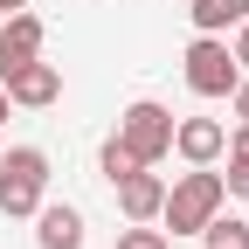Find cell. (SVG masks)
Segmentation results:
<instances>
[{
  "instance_id": "1",
  "label": "cell",
  "mask_w": 249,
  "mask_h": 249,
  "mask_svg": "<svg viewBox=\"0 0 249 249\" xmlns=\"http://www.w3.org/2000/svg\"><path fill=\"white\" fill-rule=\"evenodd\" d=\"M42 201H49V152L42 145H7L0 152V214L28 222Z\"/></svg>"
},
{
  "instance_id": "2",
  "label": "cell",
  "mask_w": 249,
  "mask_h": 249,
  "mask_svg": "<svg viewBox=\"0 0 249 249\" xmlns=\"http://www.w3.org/2000/svg\"><path fill=\"white\" fill-rule=\"evenodd\" d=\"M229 201V187H222V173L214 166H194V173H180L173 187H166V201H160V222L173 229V235H201L208 229V214Z\"/></svg>"
},
{
  "instance_id": "3",
  "label": "cell",
  "mask_w": 249,
  "mask_h": 249,
  "mask_svg": "<svg viewBox=\"0 0 249 249\" xmlns=\"http://www.w3.org/2000/svg\"><path fill=\"white\" fill-rule=\"evenodd\" d=\"M180 62H187V90H194V97H229L235 76H242V62H235L229 35H194Z\"/></svg>"
},
{
  "instance_id": "4",
  "label": "cell",
  "mask_w": 249,
  "mask_h": 249,
  "mask_svg": "<svg viewBox=\"0 0 249 249\" xmlns=\"http://www.w3.org/2000/svg\"><path fill=\"white\" fill-rule=\"evenodd\" d=\"M118 139L132 145L145 166H160L166 152H173V111H166V104H152V97L124 104V118H118Z\"/></svg>"
},
{
  "instance_id": "5",
  "label": "cell",
  "mask_w": 249,
  "mask_h": 249,
  "mask_svg": "<svg viewBox=\"0 0 249 249\" xmlns=\"http://www.w3.org/2000/svg\"><path fill=\"white\" fill-rule=\"evenodd\" d=\"M0 90H7V104H21V111H49V104L62 97V70L35 55V62H21V70L0 76Z\"/></svg>"
},
{
  "instance_id": "6",
  "label": "cell",
  "mask_w": 249,
  "mask_h": 249,
  "mask_svg": "<svg viewBox=\"0 0 249 249\" xmlns=\"http://www.w3.org/2000/svg\"><path fill=\"white\" fill-rule=\"evenodd\" d=\"M173 152L187 166H214L229 152V124L222 118H173Z\"/></svg>"
},
{
  "instance_id": "7",
  "label": "cell",
  "mask_w": 249,
  "mask_h": 249,
  "mask_svg": "<svg viewBox=\"0 0 249 249\" xmlns=\"http://www.w3.org/2000/svg\"><path fill=\"white\" fill-rule=\"evenodd\" d=\"M42 42H49V28H42V14H35V7L7 14V21H0V76L21 70V62H35V55H42Z\"/></svg>"
},
{
  "instance_id": "8",
  "label": "cell",
  "mask_w": 249,
  "mask_h": 249,
  "mask_svg": "<svg viewBox=\"0 0 249 249\" xmlns=\"http://www.w3.org/2000/svg\"><path fill=\"white\" fill-rule=\"evenodd\" d=\"M118 187V214L124 222H160V201H166V180L152 173V166H139V173H124V180H111Z\"/></svg>"
},
{
  "instance_id": "9",
  "label": "cell",
  "mask_w": 249,
  "mask_h": 249,
  "mask_svg": "<svg viewBox=\"0 0 249 249\" xmlns=\"http://www.w3.org/2000/svg\"><path fill=\"white\" fill-rule=\"evenodd\" d=\"M28 222H35V242L42 249H83V214L70 201H42Z\"/></svg>"
},
{
  "instance_id": "10",
  "label": "cell",
  "mask_w": 249,
  "mask_h": 249,
  "mask_svg": "<svg viewBox=\"0 0 249 249\" xmlns=\"http://www.w3.org/2000/svg\"><path fill=\"white\" fill-rule=\"evenodd\" d=\"M242 14H249V0H187V21H194V35H229Z\"/></svg>"
},
{
  "instance_id": "11",
  "label": "cell",
  "mask_w": 249,
  "mask_h": 249,
  "mask_svg": "<svg viewBox=\"0 0 249 249\" xmlns=\"http://www.w3.org/2000/svg\"><path fill=\"white\" fill-rule=\"evenodd\" d=\"M201 242H208V249H249V222L214 208V214H208V229H201Z\"/></svg>"
},
{
  "instance_id": "12",
  "label": "cell",
  "mask_w": 249,
  "mask_h": 249,
  "mask_svg": "<svg viewBox=\"0 0 249 249\" xmlns=\"http://www.w3.org/2000/svg\"><path fill=\"white\" fill-rule=\"evenodd\" d=\"M97 166H104V180H124V173H139L145 160H139V152H132V145L111 132V139H104V152H97Z\"/></svg>"
},
{
  "instance_id": "13",
  "label": "cell",
  "mask_w": 249,
  "mask_h": 249,
  "mask_svg": "<svg viewBox=\"0 0 249 249\" xmlns=\"http://www.w3.org/2000/svg\"><path fill=\"white\" fill-rule=\"evenodd\" d=\"M118 249H173V235L152 222H132V229H118Z\"/></svg>"
},
{
  "instance_id": "14",
  "label": "cell",
  "mask_w": 249,
  "mask_h": 249,
  "mask_svg": "<svg viewBox=\"0 0 249 249\" xmlns=\"http://www.w3.org/2000/svg\"><path fill=\"white\" fill-rule=\"evenodd\" d=\"M222 187L235 201H249V152H229V173H222Z\"/></svg>"
},
{
  "instance_id": "15",
  "label": "cell",
  "mask_w": 249,
  "mask_h": 249,
  "mask_svg": "<svg viewBox=\"0 0 249 249\" xmlns=\"http://www.w3.org/2000/svg\"><path fill=\"white\" fill-rule=\"evenodd\" d=\"M229 111H235V124H249V76H235V90H229Z\"/></svg>"
},
{
  "instance_id": "16",
  "label": "cell",
  "mask_w": 249,
  "mask_h": 249,
  "mask_svg": "<svg viewBox=\"0 0 249 249\" xmlns=\"http://www.w3.org/2000/svg\"><path fill=\"white\" fill-rule=\"evenodd\" d=\"M229 49H235V62H242V70H249V14L235 21V42H229Z\"/></svg>"
},
{
  "instance_id": "17",
  "label": "cell",
  "mask_w": 249,
  "mask_h": 249,
  "mask_svg": "<svg viewBox=\"0 0 249 249\" xmlns=\"http://www.w3.org/2000/svg\"><path fill=\"white\" fill-rule=\"evenodd\" d=\"M229 152H249V124H235V132H229Z\"/></svg>"
},
{
  "instance_id": "18",
  "label": "cell",
  "mask_w": 249,
  "mask_h": 249,
  "mask_svg": "<svg viewBox=\"0 0 249 249\" xmlns=\"http://www.w3.org/2000/svg\"><path fill=\"white\" fill-rule=\"evenodd\" d=\"M21 7H28V0H0V14H21Z\"/></svg>"
},
{
  "instance_id": "19",
  "label": "cell",
  "mask_w": 249,
  "mask_h": 249,
  "mask_svg": "<svg viewBox=\"0 0 249 249\" xmlns=\"http://www.w3.org/2000/svg\"><path fill=\"white\" fill-rule=\"evenodd\" d=\"M7 111H14V104H7V90H0V124H7Z\"/></svg>"
}]
</instances>
